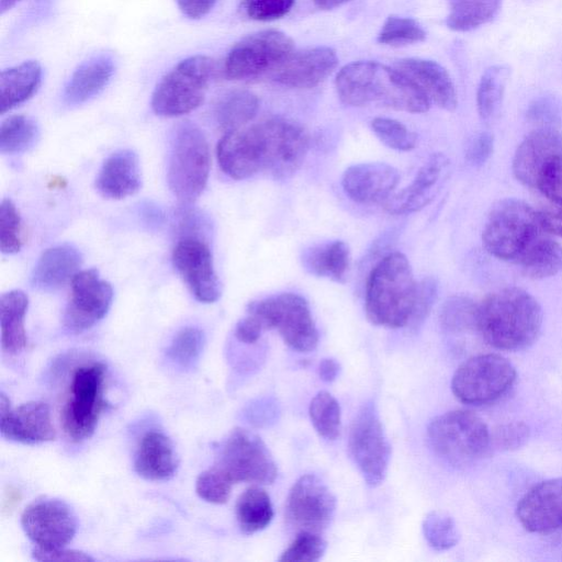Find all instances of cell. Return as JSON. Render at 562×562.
Returning a JSON list of instances; mask_svg holds the SVG:
<instances>
[{
  "label": "cell",
  "mask_w": 562,
  "mask_h": 562,
  "mask_svg": "<svg viewBox=\"0 0 562 562\" xmlns=\"http://www.w3.org/2000/svg\"><path fill=\"white\" fill-rule=\"evenodd\" d=\"M21 0H0V12L3 14L8 10L12 9Z\"/></svg>",
  "instance_id": "62"
},
{
  "label": "cell",
  "mask_w": 562,
  "mask_h": 562,
  "mask_svg": "<svg viewBox=\"0 0 562 562\" xmlns=\"http://www.w3.org/2000/svg\"><path fill=\"white\" fill-rule=\"evenodd\" d=\"M477 304L468 296L456 295L448 299L440 311L442 328L450 333L476 329Z\"/></svg>",
  "instance_id": "40"
},
{
  "label": "cell",
  "mask_w": 562,
  "mask_h": 562,
  "mask_svg": "<svg viewBox=\"0 0 562 562\" xmlns=\"http://www.w3.org/2000/svg\"><path fill=\"white\" fill-rule=\"evenodd\" d=\"M400 181L398 170L385 162H361L348 167L341 177L345 194L357 203L384 202Z\"/></svg>",
  "instance_id": "22"
},
{
  "label": "cell",
  "mask_w": 562,
  "mask_h": 562,
  "mask_svg": "<svg viewBox=\"0 0 562 562\" xmlns=\"http://www.w3.org/2000/svg\"><path fill=\"white\" fill-rule=\"evenodd\" d=\"M350 0H314L319 9L329 10L339 7Z\"/></svg>",
  "instance_id": "61"
},
{
  "label": "cell",
  "mask_w": 562,
  "mask_h": 562,
  "mask_svg": "<svg viewBox=\"0 0 562 562\" xmlns=\"http://www.w3.org/2000/svg\"><path fill=\"white\" fill-rule=\"evenodd\" d=\"M562 154V134L557 128H536L517 147L512 169L515 178L536 188L539 172L554 156Z\"/></svg>",
  "instance_id": "24"
},
{
  "label": "cell",
  "mask_w": 562,
  "mask_h": 562,
  "mask_svg": "<svg viewBox=\"0 0 562 562\" xmlns=\"http://www.w3.org/2000/svg\"><path fill=\"white\" fill-rule=\"evenodd\" d=\"M21 526L37 548L54 550L64 548L74 539L77 520L64 501L41 497L23 510Z\"/></svg>",
  "instance_id": "15"
},
{
  "label": "cell",
  "mask_w": 562,
  "mask_h": 562,
  "mask_svg": "<svg viewBox=\"0 0 562 562\" xmlns=\"http://www.w3.org/2000/svg\"><path fill=\"white\" fill-rule=\"evenodd\" d=\"M33 558L37 561H58V562H92L93 559L82 552L77 550H66L64 548L54 549V550H45L41 548H35L33 550Z\"/></svg>",
  "instance_id": "55"
},
{
  "label": "cell",
  "mask_w": 562,
  "mask_h": 562,
  "mask_svg": "<svg viewBox=\"0 0 562 562\" xmlns=\"http://www.w3.org/2000/svg\"><path fill=\"white\" fill-rule=\"evenodd\" d=\"M42 67L36 60H26L1 71L0 112L12 110L29 100L38 89Z\"/></svg>",
  "instance_id": "30"
},
{
  "label": "cell",
  "mask_w": 562,
  "mask_h": 562,
  "mask_svg": "<svg viewBox=\"0 0 562 562\" xmlns=\"http://www.w3.org/2000/svg\"><path fill=\"white\" fill-rule=\"evenodd\" d=\"M326 550L325 540L316 532L300 531L293 542L283 551L279 561L315 562Z\"/></svg>",
  "instance_id": "46"
},
{
  "label": "cell",
  "mask_w": 562,
  "mask_h": 562,
  "mask_svg": "<svg viewBox=\"0 0 562 562\" xmlns=\"http://www.w3.org/2000/svg\"><path fill=\"white\" fill-rule=\"evenodd\" d=\"M516 515L530 532L562 529V477L542 481L530 488L519 501Z\"/></svg>",
  "instance_id": "21"
},
{
  "label": "cell",
  "mask_w": 562,
  "mask_h": 562,
  "mask_svg": "<svg viewBox=\"0 0 562 562\" xmlns=\"http://www.w3.org/2000/svg\"><path fill=\"white\" fill-rule=\"evenodd\" d=\"M82 257L77 248L64 244L46 249L38 258L31 281L34 288L43 291H54L79 272Z\"/></svg>",
  "instance_id": "28"
},
{
  "label": "cell",
  "mask_w": 562,
  "mask_h": 562,
  "mask_svg": "<svg viewBox=\"0 0 562 562\" xmlns=\"http://www.w3.org/2000/svg\"><path fill=\"white\" fill-rule=\"evenodd\" d=\"M216 155L222 170L236 180L267 171L270 142L263 121L247 128L226 132L217 144Z\"/></svg>",
  "instance_id": "14"
},
{
  "label": "cell",
  "mask_w": 562,
  "mask_h": 562,
  "mask_svg": "<svg viewBox=\"0 0 562 562\" xmlns=\"http://www.w3.org/2000/svg\"><path fill=\"white\" fill-rule=\"evenodd\" d=\"M20 494L18 491H8L3 501V509H10L19 503Z\"/></svg>",
  "instance_id": "60"
},
{
  "label": "cell",
  "mask_w": 562,
  "mask_h": 562,
  "mask_svg": "<svg viewBox=\"0 0 562 562\" xmlns=\"http://www.w3.org/2000/svg\"><path fill=\"white\" fill-rule=\"evenodd\" d=\"M233 482L215 465L202 472L195 482L196 494L213 504H224L231 495Z\"/></svg>",
  "instance_id": "47"
},
{
  "label": "cell",
  "mask_w": 562,
  "mask_h": 562,
  "mask_svg": "<svg viewBox=\"0 0 562 562\" xmlns=\"http://www.w3.org/2000/svg\"><path fill=\"white\" fill-rule=\"evenodd\" d=\"M335 510V496L315 474L302 475L291 487L285 504L288 522L300 531H324Z\"/></svg>",
  "instance_id": "16"
},
{
  "label": "cell",
  "mask_w": 562,
  "mask_h": 562,
  "mask_svg": "<svg viewBox=\"0 0 562 562\" xmlns=\"http://www.w3.org/2000/svg\"><path fill=\"white\" fill-rule=\"evenodd\" d=\"M204 342L201 329L193 326L183 327L172 338L167 355L180 368H191L199 360Z\"/></svg>",
  "instance_id": "41"
},
{
  "label": "cell",
  "mask_w": 562,
  "mask_h": 562,
  "mask_svg": "<svg viewBox=\"0 0 562 562\" xmlns=\"http://www.w3.org/2000/svg\"><path fill=\"white\" fill-rule=\"evenodd\" d=\"M493 147V136L487 132L479 133L469 142L465 149V159L474 167L482 166L491 157Z\"/></svg>",
  "instance_id": "53"
},
{
  "label": "cell",
  "mask_w": 562,
  "mask_h": 562,
  "mask_svg": "<svg viewBox=\"0 0 562 562\" xmlns=\"http://www.w3.org/2000/svg\"><path fill=\"white\" fill-rule=\"evenodd\" d=\"M310 417L316 432L327 440H335L341 428V409L337 400L328 392H318L311 401Z\"/></svg>",
  "instance_id": "39"
},
{
  "label": "cell",
  "mask_w": 562,
  "mask_h": 562,
  "mask_svg": "<svg viewBox=\"0 0 562 562\" xmlns=\"http://www.w3.org/2000/svg\"><path fill=\"white\" fill-rule=\"evenodd\" d=\"M543 231L562 237V204L549 202L537 210Z\"/></svg>",
  "instance_id": "54"
},
{
  "label": "cell",
  "mask_w": 562,
  "mask_h": 562,
  "mask_svg": "<svg viewBox=\"0 0 562 562\" xmlns=\"http://www.w3.org/2000/svg\"><path fill=\"white\" fill-rule=\"evenodd\" d=\"M424 536L434 549L448 550L459 541V532L454 520L442 512H430L423 521Z\"/></svg>",
  "instance_id": "42"
},
{
  "label": "cell",
  "mask_w": 562,
  "mask_h": 562,
  "mask_svg": "<svg viewBox=\"0 0 562 562\" xmlns=\"http://www.w3.org/2000/svg\"><path fill=\"white\" fill-rule=\"evenodd\" d=\"M258 109L259 100L256 94L247 90H234L218 101L215 116L218 125L228 132L241 128L251 121Z\"/></svg>",
  "instance_id": "35"
},
{
  "label": "cell",
  "mask_w": 562,
  "mask_h": 562,
  "mask_svg": "<svg viewBox=\"0 0 562 562\" xmlns=\"http://www.w3.org/2000/svg\"><path fill=\"white\" fill-rule=\"evenodd\" d=\"M262 330L265 328L260 321L248 314L237 323L234 334L240 342L251 345L260 338Z\"/></svg>",
  "instance_id": "56"
},
{
  "label": "cell",
  "mask_w": 562,
  "mask_h": 562,
  "mask_svg": "<svg viewBox=\"0 0 562 562\" xmlns=\"http://www.w3.org/2000/svg\"><path fill=\"white\" fill-rule=\"evenodd\" d=\"M215 467L234 484L238 482L271 484L277 464L259 436L244 428H235L220 445Z\"/></svg>",
  "instance_id": "11"
},
{
  "label": "cell",
  "mask_w": 562,
  "mask_h": 562,
  "mask_svg": "<svg viewBox=\"0 0 562 562\" xmlns=\"http://www.w3.org/2000/svg\"><path fill=\"white\" fill-rule=\"evenodd\" d=\"M114 69V59L109 54L94 55L80 64L65 86V103L78 105L95 97L109 83Z\"/></svg>",
  "instance_id": "29"
},
{
  "label": "cell",
  "mask_w": 562,
  "mask_h": 562,
  "mask_svg": "<svg viewBox=\"0 0 562 562\" xmlns=\"http://www.w3.org/2000/svg\"><path fill=\"white\" fill-rule=\"evenodd\" d=\"M371 128L380 142L389 148L408 151L416 146L417 135L397 120L383 116L374 117Z\"/></svg>",
  "instance_id": "44"
},
{
  "label": "cell",
  "mask_w": 562,
  "mask_h": 562,
  "mask_svg": "<svg viewBox=\"0 0 562 562\" xmlns=\"http://www.w3.org/2000/svg\"><path fill=\"white\" fill-rule=\"evenodd\" d=\"M295 0H244V9L250 19L270 21L285 15Z\"/></svg>",
  "instance_id": "51"
},
{
  "label": "cell",
  "mask_w": 562,
  "mask_h": 562,
  "mask_svg": "<svg viewBox=\"0 0 562 562\" xmlns=\"http://www.w3.org/2000/svg\"><path fill=\"white\" fill-rule=\"evenodd\" d=\"M531 279H544L562 270V245L543 233L516 262Z\"/></svg>",
  "instance_id": "33"
},
{
  "label": "cell",
  "mask_w": 562,
  "mask_h": 562,
  "mask_svg": "<svg viewBox=\"0 0 562 562\" xmlns=\"http://www.w3.org/2000/svg\"><path fill=\"white\" fill-rule=\"evenodd\" d=\"M71 297L64 314L65 326L74 333H81L101 321L109 312L113 289L100 279L94 269L79 271L70 281Z\"/></svg>",
  "instance_id": "17"
},
{
  "label": "cell",
  "mask_w": 562,
  "mask_h": 562,
  "mask_svg": "<svg viewBox=\"0 0 562 562\" xmlns=\"http://www.w3.org/2000/svg\"><path fill=\"white\" fill-rule=\"evenodd\" d=\"M235 512L239 529L245 535L265 529L273 518L270 497L258 486H251L239 495Z\"/></svg>",
  "instance_id": "34"
},
{
  "label": "cell",
  "mask_w": 562,
  "mask_h": 562,
  "mask_svg": "<svg viewBox=\"0 0 562 562\" xmlns=\"http://www.w3.org/2000/svg\"><path fill=\"white\" fill-rule=\"evenodd\" d=\"M29 299L23 291L12 290L0 297L1 348L13 356L26 347L24 318Z\"/></svg>",
  "instance_id": "31"
},
{
  "label": "cell",
  "mask_w": 562,
  "mask_h": 562,
  "mask_svg": "<svg viewBox=\"0 0 562 562\" xmlns=\"http://www.w3.org/2000/svg\"><path fill=\"white\" fill-rule=\"evenodd\" d=\"M542 319V308L529 292L508 286L477 304L476 330L494 348L520 350L538 338Z\"/></svg>",
  "instance_id": "2"
},
{
  "label": "cell",
  "mask_w": 562,
  "mask_h": 562,
  "mask_svg": "<svg viewBox=\"0 0 562 562\" xmlns=\"http://www.w3.org/2000/svg\"><path fill=\"white\" fill-rule=\"evenodd\" d=\"M140 215L147 224L158 226L162 223L164 214L159 207L151 203L142 205Z\"/></svg>",
  "instance_id": "59"
},
{
  "label": "cell",
  "mask_w": 562,
  "mask_h": 562,
  "mask_svg": "<svg viewBox=\"0 0 562 562\" xmlns=\"http://www.w3.org/2000/svg\"><path fill=\"white\" fill-rule=\"evenodd\" d=\"M0 432L10 441L36 445L55 439L49 406L40 401L11 408L10 401L0 393Z\"/></svg>",
  "instance_id": "19"
},
{
  "label": "cell",
  "mask_w": 562,
  "mask_h": 562,
  "mask_svg": "<svg viewBox=\"0 0 562 562\" xmlns=\"http://www.w3.org/2000/svg\"><path fill=\"white\" fill-rule=\"evenodd\" d=\"M292 52L293 41L280 31L251 34L236 43L227 54L225 77L232 80L257 78L268 70H276Z\"/></svg>",
  "instance_id": "13"
},
{
  "label": "cell",
  "mask_w": 562,
  "mask_h": 562,
  "mask_svg": "<svg viewBox=\"0 0 562 562\" xmlns=\"http://www.w3.org/2000/svg\"><path fill=\"white\" fill-rule=\"evenodd\" d=\"M40 136L36 123L25 115H11L0 126V151L20 154L35 145Z\"/></svg>",
  "instance_id": "37"
},
{
  "label": "cell",
  "mask_w": 562,
  "mask_h": 562,
  "mask_svg": "<svg viewBox=\"0 0 562 562\" xmlns=\"http://www.w3.org/2000/svg\"><path fill=\"white\" fill-rule=\"evenodd\" d=\"M105 378L102 362L82 364L74 371L60 415L64 432L71 441L81 442L94 434L106 406Z\"/></svg>",
  "instance_id": "8"
},
{
  "label": "cell",
  "mask_w": 562,
  "mask_h": 562,
  "mask_svg": "<svg viewBox=\"0 0 562 562\" xmlns=\"http://www.w3.org/2000/svg\"><path fill=\"white\" fill-rule=\"evenodd\" d=\"M336 89L347 105L364 106L371 103L411 113L428 111L430 100L396 68L378 61H355L337 75Z\"/></svg>",
  "instance_id": "1"
},
{
  "label": "cell",
  "mask_w": 562,
  "mask_h": 562,
  "mask_svg": "<svg viewBox=\"0 0 562 562\" xmlns=\"http://www.w3.org/2000/svg\"><path fill=\"white\" fill-rule=\"evenodd\" d=\"M549 202L562 204V154L554 156L538 175L536 188Z\"/></svg>",
  "instance_id": "48"
},
{
  "label": "cell",
  "mask_w": 562,
  "mask_h": 562,
  "mask_svg": "<svg viewBox=\"0 0 562 562\" xmlns=\"http://www.w3.org/2000/svg\"><path fill=\"white\" fill-rule=\"evenodd\" d=\"M425 38V30L414 19L393 15L386 19L378 35L379 43L393 46L418 43Z\"/></svg>",
  "instance_id": "43"
},
{
  "label": "cell",
  "mask_w": 562,
  "mask_h": 562,
  "mask_svg": "<svg viewBox=\"0 0 562 562\" xmlns=\"http://www.w3.org/2000/svg\"><path fill=\"white\" fill-rule=\"evenodd\" d=\"M515 367L497 353L477 355L459 366L451 380L454 396L468 405H485L503 397L516 380Z\"/></svg>",
  "instance_id": "10"
},
{
  "label": "cell",
  "mask_w": 562,
  "mask_h": 562,
  "mask_svg": "<svg viewBox=\"0 0 562 562\" xmlns=\"http://www.w3.org/2000/svg\"><path fill=\"white\" fill-rule=\"evenodd\" d=\"M450 160L442 153H434L417 171L413 182L384 201L390 214H411L427 206L439 192L449 172Z\"/></svg>",
  "instance_id": "20"
},
{
  "label": "cell",
  "mask_w": 562,
  "mask_h": 562,
  "mask_svg": "<svg viewBox=\"0 0 562 562\" xmlns=\"http://www.w3.org/2000/svg\"><path fill=\"white\" fill-rule=\"evenodd\" d=\"M142 186L136 153L121 149L109 156L95 180L98 191L108 199L120 200L135 194Z\"/></svg>",
  "instance_id": "26"
},
{
  "label": "cell",
  "mask_w": 562,
  "mask_h": 562,
  "mask_svg": "<svg viewBox=\"0 0 562 562\" xmlns=\"http://www.w3.org/2000/svg\"><path fill=\"white\" fill-rule=\"evenodd\" d=\"M215 71V61L205 55L181 60L157 83L153 111L160 116H180L195 110L203 103Z\"/></svg>",
  "instance_id": "6"
},
{
  "label": "cell",
  "mask_w": 562,
  "mask_h": 562,
  "mask_svg": "<svg viewBox=\"0 0 562 562\" xmlns=\"http://www.w3.org/2000/svg\"><path fill=\"white\" fill-rule=\"evenodd\" d=\"M307 272L335 282H344L350 263V250L342 240H330L307 248L302 256Z\"/></svg>",
  "instance_id": "32"
},
{
  "label": "cell",
  "mask_w": 562,
  "mask_h": 562,
  "mask_svg": "<svg viewBox=\"0 0 562 562\" xmlns=\"http://www.w3.org/2000/svg\"><path fill=\"white\" fill-rule=\"evenodd\" d=\"M395 68L412 80L430 100L441 109L453 111L457 92L448 71L438 63L420 58H405L395 63Z\"/></svg>",
  "instance_id": "25"
},
{
  "label": "cell",
  "mask_w": 562,
  "mask_h": 562,
  "mask_svg": "<svg viewBox=\"0 0 562 562\" xmlns=\"http://www.w3.org/2000/svg\"><path fill=\"white\" fill-rule=\"evenodd\" d=\"M527 119L537 128H557L561 123V105L552 95H542L531 102Z\"/></svg>",
  "instance_id": "49"
},
{
  "label": "cell",
  "mask_w": 562,
  "mask_h": 562,
  "mask_svg": "<svg viewBox=\"0 0 562 562\" xmlns=\"http://www.w3.org/2000/svg\"><path fill=\"white\" fill-rule=\"evenodd\" d=\"M180 11L189 19H201L214 7L216 0H176Z\"/></svg>",
  "instance_id": "57"
},
{
  "label": "cell",
  "mask_w": 562,
  "mask_h": 562,
  "mask_svg": "<svg viewBox=\"0 0 562 562\" xmlns=\"http://www.w3.org/2000/svg\"><path fill=\"white\" fill-rule=\"evenodd\" d=\"M543 233L536 209L518 199H504L491 210L482 243L493 257L516 263Z\"/></svg>",
  "instance_id": "4"
},
{
  "label": "cell",
  "mask_w": 562,
  "mask_h": 562,
  "mask_svg": "<svg viewBox=\"0 0 562 562\" xmlns=\"http://www.w3.org/2000/svg\"><path fill=\"white\" fill-rule=\"evenodd\" d=\"M178 465V454L167 435L150 430L142 437L134 460L139 476L149 481H165L175 475Z\"/></svg>",
  "instance_id": "27"
},
{
  "label": "cell",
  "mask_w": 562,
  "mask_h": 562,
  "mask_svg": "<svg viewBox=\"0 0 562 562\" xmlns=\"http://www.w3.org/2000/svg\"><path fill=\"white\" fill-rule=\"evenodd\" d=\"M508 76L509 68L505 65L491 66L482 75L476 93L477 112L482 120H490L497 111Z\"/></svg>",
  "instance_id": "38"
},
{
  "label": "cell",
  "mask_w": 562,
  "mask_h": 562,
  "mask_svg": "<svg viewBox=\"0 0 562 562\" xmlns=\"http://www.w3.org/2000/svg\"><path fill=\"white\" fill-rule=\"evenodd\" d=\"M501 3L502 0H449L447 25L459 32L476 29L496 15Z\"/></svg>",
  "instance_id": "36"
},
{
  "label": "cell",
  "mask_w": 562,
  "mask_h": 562,
  "mask_svg": "<svg viewBox=\"0 0 562 562\" xmlns=\"http://www.w3.org/2000/svg\"><path fill=\"white\" fill-rule=\"evenodd\" d=\"M529 437V428L521 422H514L496 427L491 432V447L498 450H513L521 447Z\"/></svg>",
  "instance_id": "50"
},
{
  "label": "cell",
  "mask_w": 562,
  "mask_h": 562,
  "mask_svg": "<svg viewBox=\"0 0 562 562\" xmlns=\"http://www.w3.org/2000/svg\"><path fill=\"white\" fill-rule=\"evenodd\" d=\"M418 282L402 252L385 255L371 269L366 284V314L374 325L389 328L409 326Z\"/></svg>",
  "instance_id": "3"
},
{
  "label": "cell",
  "mask_w": 562,
  "mask_h": 562,
  "mask_svg": "<svg viewBox=\"0 0 562 562\" xmlns=\"http://www.w3.org/2000/svg\"><path fill=\"white\" fill-rule=\"evenodd\" d=\"M339 363L333 358H325L318 367V374L325 382H333L339 374Z\"/></svg>",
  "instance_id": "58"
},
{
  "label": "cell",
  "mask_w": 562,
  "mask_h": 562,
  "mask_svg": "<svg viewBox=\"0 0 562 562\" xmlns=\"http://www.w3.org/2000/svg\"><path fill=\"white\" fill-rule=\"evenodd\" d=\"M434 451L454 465L470 464L491 448V432L470 411H450L434 418L427 428Z\"/></svg>",
  "instance_id": "7"
},
{
  "label": "cell",
  "mask_w": 562,
  "mask_h": 562,
  "mask_svg": "<svg viewBox=\"0 0 562 562\" xmlns=\"http://www.w3.org/2000/svg\"><path fill=\"white\" fill-rule=\"evenodd\" d=\"M172 261L198 301L213 303L220 299L221 283L214 270L211 250L203 239L181 238L173 249Z\"/></svg>",
  "instance_id": "18"
},
{
  "label": "cell",
  "mask_w": 562,
  "mask_h": 562,
  "mask_svg": "<svg viewBox=\"0 0 562 562\" xmlns=\"http://www.w3.org/2000/svg\"><path fill=\"white\" fill-rule=\"evenodd\" d=\"M349 452L366 483L380 485L387 472L391 446L378 409L367 402L358 411L349 431Z\"/></svg>",
  "instance_id": "12"
},
{
  "label": "cell",
  "mask_w": 562,
  "mask_h": 562,
  "mask_svg": "<svg viewBox=\"0 0 562 562\" xmlns=\"http://www.w3.org/2000/svg\"><path fill=\"white\" fill-rule=\"evenodd\" d=\"M247 312L265 329H277L283 341L299 352H310L318 344V330L307 301L295 293H281L252 301Z\"/></svg>",
  "instance_id": "9"
},
{
  "label": "cell",
  "mask_w": 562,
  "mask_h": 562,
  "mask_svg": "<svg viewBox=\"0 0 562 562\" xmlns=\"http://www.w3.org/2000/svg\"><path fill=\"white\" fill-rule=\"evenodd\" d=\"M210 166V149L203 132L191 122L178 124L170 138L167 181L181 203H192L202 193Z\"/></svg>",
  "instance_id": "5"
},
{
  "label": "cell",
  "mask_w": 562,
  "mask_h": 562,
  "mask_svg": "<svg viewBox=\"0 0 562 562\" xmlns=\"http://www.w3.org/2000/svg\"><path fill=\"white\" fill-rule=\"evenodd\" d=\"M22 247L21 216L9 199L0 205V249L3 254H16Z\"/></svg>",
  "instance_id": "45"
},
{
  "label": "cell",
  "mask_w": 562,
  "mask_h": 562,
  "mask_svg": "<svg viewBox=\"0 0 562 562\" xmlns=\"http://www.w3.org/2000/svg\"><path fill=\"white\" fill-rule=\"evenodd\" d=\"M338 58L329 47H314L295 53L276 70L273 79L286 87L307 89L324 81L336 68Z\"/></svg>",
  "instance_id": "23"
},
{
  "label": "cell",
  "mask_w": 562,
  "mask_h": 562,
  "mask_svg": "<svg viewBox=\"0 0 562 562\" xmlns=\"http://www.w3.org/2000/svg\"><path fill=\"white\" fill-rule=\"evenodd\" d=\"M438 293V281L432 277L418 282L416 302L411 325L420 324L429 314Z\"/></svg>",
  "instance_id": "52"
}]
</instances>
